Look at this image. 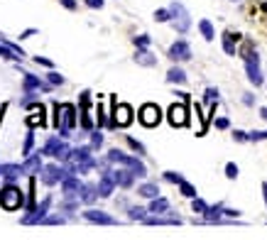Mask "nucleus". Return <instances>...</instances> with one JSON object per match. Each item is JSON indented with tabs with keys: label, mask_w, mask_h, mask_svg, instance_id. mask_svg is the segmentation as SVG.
Returning a JSON list of instances; mask_svg holds the SVG:
<instances>
[{
	"label": "nucleus",
	"mask_w": 267,
	"mask_h": 240,
	"mask_svg": "<svg viewBox=\"0 0 267 240\" xmlns=\"http://www.w3.org/2000/svg\"><path fill=\"white\" fill-rule=\"evenodd\" d=\"M0 206L3 208H8V211H15V208H20L23 206V191L17 189V186H3L0 189Z\"/></svg>",
	"instance_id": "obj_1"
},
{
	"label": "nucleus",
	"mask_w": 267,
	"mask_h": 240,
	"mask_svg": "<svg viewBox=\"0 0 267 240\" xmlns=\"http://www.w3.org/2000/svg\"><path fill=\"white\" fill-rule=\"evenodd\" d=\"M243 62H245V69H248V78L255 84V86H260L262 84V74H260V66H257V62H260V56L250 49V44H248V49H245L243 54Z\"/></svg>",
	"instance_id": "obj_2"
},
{
	"label": "nucleus",
	"mask_w": 267,
	"mask_h": 240,
	"mask_svg": "<svg viewBox=\"0 0 267 240\" xmlns=\"http://www.w3.org/2000/svg\"><path fill=\"white\" fill-rule=\"evenodd\" d=\"M108 159H111V162H118V164H125V167H130L135 176H145V174H147V169L142 167V162H137V159H133V157H128V154L118 152V150L108 152Z\"/></svg>",
	"instance_id": "obj_3"
},
{
	"label": "nucleus",
	"mask_w": 267,
	"mask_h": 240,
	"mask_svg": "<svg viewBox=\"0 0 267 240\" xmlns=\"http://www.w3.org/2000/svg\"><path fill=\"white\" fill-rule=\"evenodd\" d=\"M159 120H162V110H159V106H155V103H145V106L140 108V123H142L145 128H155V125H159Z\"/></svg>",
	"instance_id": "obj_4"
},
{
	"label": "nucleus",
	"mask_w": 267,
	"mask_h": 240,
	"mask_svg": "<svg viewBox=\"0 0 267 240\" xmlns=\"http://www.w3.org/2000/svg\"><path fill=\"white\" fill-rule=\"evenodd\" d=\"M74 125H76V108L71 103H64L61 106V125L56 130L61 132V137H67V135H71V128Z\"/></svg>",
	"instance_id": "obj_5"
},
{
	"label": "nucleus",
	"mask_w": 267,
	"mask_h": 240,
	"mask_svg": "<svg viewBox=\"0 0 267 240\" xmlns=\"http://www.w3.org/2000/svg\"><path fill=\"white\" fill-rule=\"evenodd\" d=\"M42 154H49V157H56V159H64V162H67L69 154H71V150H69V145H64L59 137H52V140L45 145Z\"/></svg>",
	"instance_id": "obj_6"
},
{
	"label": "nucleus",
	"mask_w": 267,
	"mask_h": 240,
	"mask_svg": "<svg viewBox=\"0 0 267 240\" xmlns=\"http://www.w3.org/2000/svg\"><path fill=\"white\" fill-rule=\"evenodd\" d=\"M67 176H71L69 174V169H59L56 164H49V167L42 169V182H45L47 186L56 184V182H61V179H67Z\"/></svg>",
	"instance_id": "obj_7"
},
{
	"label": "nucleus",
	"mask_w": 267,
	"mask_h": 240,
	"mask_svg": "<svg viewBox=\"0 0 267 240\" xmlns=\"http://www.w3.org/2000/svg\"><path fill=\"white\" fill-rule=\"evenodd\" d=\"M169 123H172L174 128H181V125L189 123V110H187L184 103H174V106L169 108Z\"/></svg>",
	"instance_id": "obj_8"
},
{
	"label": "nucleus",
	"mask_w": 267,
	"mask_h": 240,
	"mask_svg": "<svg viewBox=\"0 0 267 240\" xmlns=\"http://www.w3.org/2000/svg\"><path fill=\"white\" fill-rule=\"evenodd\" d=\"M130 120H133V108H130L128 103H120V106L113 108V123L111 125H130Z\"/></svg>",
	"instance_id": "obj_9"
},
{
	"label": "nucleus",
	"mask_w": 267,
	"mask_h": 240,
	"mask_svg": "<svg viewBox=\"0 0 267 240\" xmlns=\"http://www.w3.org/2000/svg\"><path fill=\"white\" fill-rule=\"evenodd\" d=\"M191 56V49L187 42H174L169 47V59H174V62H187Z\"/></svg>",
	"instance_id": "obj_10"
},
{
	"label": "nucleus",
	"mask_w": 267,
	"mask_h": 240,
	"mask_svg": "<svg viewBox=\"0 0 267 240\" xmlns=\"http://www.w3.org/2000/svg\"><path fill=\"white\" fill-rule=\"evenodd\" d=\"M27 123L30 125H45L47 123V110L42 103H37V106H30V115H27Z\"/></svg>",
	"instance_id": "obj_11"
},
{
	"label": "nucleus",
	"mask_w": 267,
	"mask_h": 240,
	"mask_svg": "<svg viewBox=\"0 0 267 240\" xmlns=\"http://www.w3.org/2000/svg\"><path fill=\"white\" fill-rule=\"evenodd\" d=\"M172 12H177L174 27H177L179 32H187V30H189V17H187V10H184L179 3H174V5H172Z\"/></svg>",
	"instance_id": "obj_12"
},
{
	"label": "nucleus",
	"mask_w": 267,
	"mask_h": 240,
	"mask_svg": "<svg viewBox=\"0 0 267 240\" xmlns=\"http://www.w3.org/2000/svg\"><path fill=\"white\" fill-rule=\"evenodd\" d=\"M84 218L91 221V223H103V226H113V223H115L108 213H103V211H93V208H91V211H84Z\"/></svg>",
	"instance_id": "obj_13"
},
{
	"label": "nucleus",
	"mask_w": 267,
	"mask_h": 240,
	"mask_svg": "<svg viewBox=\"0 0 267 240\" xmlns=\"http://www.w3.org/2000/svg\"><path fill=\"white\" fill-rule=\"evenodd\" d=\"M240 39H243V34H238V32L223 34V49H225V54H235V42H240Z\"/></svg>",
	"instance_id": "obj_14"
},
{
	"label": "nucleus",
	"mask_w": 267,
	"mask_h": 240,
	"mask_svg": "<svg viewBox=\"0 0 267 240\" xmlns=\"http://www.w3.org/2000/svg\"><path fill=\"white\" fill-rule=\"evenodd\" d=\"M113 186H115V179H113L111 172H106V174H103V179H100L98 196H111V194H113Z\"/></svg>",
	"instance_id": "obj_15"
},
{
	"label": "nucleus",
	"mask_w": 267,
	"mask_h": 240,
	"mask_svg": "<svg viewBox=\"0 0 267 240\" xmlns=\"http://www.w3.org/2000/svg\"><path fill=\"white\" fill-rule=\"evenodd\" d=\"M91 159V150L89 147H78V150H71L69 154V162H76V164H84Z\"/></svg>",
	"instance_id": "obj_16"
},
{
	"label": "nucleus",
	"mask_w": 267,
	"mask_h": 240,
	"mask_svg": "<svg viewBox=\"0 0 267 240\" xmlns=\"http://www.w3.org/2000/svg\"><path fill=\"white\" fill-rule=\"evenodd\" d=\"M113 179H115V184H120V186H130L133 184V172H111Z\"/></svg>",
	"instance_id": "obj_17"
},
{
	"label": "nucleus",
	"mask_w": 267,
	"mask_h": 240,
	"mask_svg": "<svg viewBox=\"0 0 267 240\" xmlns=\"http://www.w3.org/2000/svg\"><path fill=\"white\" fill-rule=\"evenodd\" d=\"M167 208H169L167 198H152V206H150V211H152V213L162 216V213H167Z\"/></svg>",
	"instance_id": "obj_18"
},
{
	"label": "nucleus",
	"mask_w": 267,
	"mask_h": 240,
	"mask_svg": "<svg viewBox=\"0 0 267 240\" xmlns=\"http://www.w3.org/2000/svg\"><path fill=\"white\" fill-rule=\"evenodd\" d=\"M25 88L27 91H34V88H42V91H49V86H42V81L32 74H25Z\"/></svg>",
	"instance_id": "obj_19"
},
{
	"label": "nucleus",
	"mask_w": 267,
	"mask_h": 240,
	"mask_svg": "<svg viewBox=\"0 0 267 240\" xmlns=\"http://www.w3.org/2000/svg\"><path fill=\"white\" fill-rule=\"evenodd\" d=\"M78 196H81V201H84V204H93V201H96V196H98V191H96L93 186H84Z\"/></svg>",
	"instance_id": "obj_20"
},
{
	"label": "nucleus",
	"mask_w": 267,
	"mask_h": 240,
	"mask_svg": "<svg viewBox=\"0 0 267 240\" xmlns=\"http://www.w3.org/2000/svg\"><path fill=\"white\" fill-rule=\"evenodd\" d=\"M167 81H172V84H184V81H187V74H184L179 66H174V69L167 74Z\"/></svg>",
	"instance_id": "obj_21"
},
{
	"label": "nucleus",
	"mask_w": 267,
	"mask_h": 240,
	"mask_svg": "<svg viewBox=\"0 0 267 240\" xmlns=\"http://www.w3.org/2000/svg\"><path fill=\"white\" fill-rule=\"evenodd\" d=\"M140 196H145V198H157V194H159V189H157L155 184H142L140 186V191H137Z\"/></svg>",
	"instance_id": "obj_22"
},
{
	"label": "nucleus",
	"mask_w": 267,
	"mask_h": 240,
	"mask_svg": "<svg viewBox=\"0 0 267 240\" xmlns=\"http://www.w3.org/2000/svg\"><path fill=\"white\" fill-rule=\"evenodd\" d=\"M135 62H137V64H145V66H152L155 64V56L150 54V52H145V49H140V52L135 54Z\"/></svg>",
	"instance_id": "obj_23"
},
{
	"label": "nucleus",
	"mask_w": 267,
	"mask_h": 240,
	"mask_svg": "<svg viewBox=\"0 0 267 240\" xmlns=\"http://www.w3.org/2000/svg\"><path fill=\"white\" fill-rule=\"evenodd\" d=\"M199 30H201V34H203L206 39H213V25L209 20H201L199 22Z\"/></svg>",
	"instance_id": "obj_24"
},
{
	"label": "nucleus",
	"mask_w": 267,
	"mask_h": 240,
	"mask_svg": "<svg viewBox=\"0 0 267 240\" xmlns=\"http://www.w3.org/2000/svg\"><path fill=\"white\" fill-rule=\"evenodd\" d=\"M179 189H181V194H184V196H189V198L196 196V189H194L189 182H181V184H179Z\"/></svg>",
	"instance_id": "obj_25"
},
{
	"label": "nucleus",
	"mask_w": 267,
	"mask_h": 240,
	"mask_svg": "<svg viewBox=\"0 0 267 240\" xmlns=\"http://www.w3.org/2000/svg\"><path fill=\"white\" fill-rule=\"evenodd\" d=\"M39 164H42L39 162V157H30V159L23 164V169L25 172H32V169H39Z\"/></svg>",
	"instance_id": "obj_26"
},
{
	"label": "nucleus",
	"mask_w": 267,
	"mask_h": 240,
	"mask_svg": "<svg viewBox=\"0 0 267 240\" xmlns=\"http://www.w3.org/2000/svg\"><path fill=\"white\" fill-rule=\"evenodd\" d=\"M194 211H196V213H206V211H209V204L194 196Z\"/></svg>",
	"instance_id": "obj_27"
},
{
	"label": "nucleus",
	"mask_w": 267,
	"mask_h": 240,
	"mask_svg": "<svg viewBox=\"0 0 267 240\" xmlns=\"http://www.w3.org/2000/svg\"><path fill=\"white\" fill-rule=\"evenodd\" d=\"M32 145H34V135H32V132H27V137H25V147H23V154H30V152H32Z\"/></svg>",
	"instance_id": "obj_28"
},
{
	"label": "nucleus",
	"mask_w": 267,
	"mask_h": 240,
	"mask_svg": "<svg viewBox=\"0 0 267 240\" xmlns=\"http://www.w3.org/2000/svg\"><path fill=\"white\" fill-rule=\"evenodd\" d=\"M165 179H167V182H172V184H181V182H184V176L174 174V172H165Z\"/></svg>",
	"instance_id": "obj_29"
},
{
	"label": "nucleus",
	"mask_w": 267,
	"mask_h": 240,
	"mask_svg": "<svg viewBox=\"0 0 267 240\" xmlns=\"http://www.w3.org/2000/svg\"><path fill=\"white\" fill-rule=\"evenodd\" d=\"M130 218L133 221H145V208H130Z\"/></svg>",
	"instance_id": "obj_30"
},
{
	"label": "nucleus",
	"mask_w": 267,
	"mask_h": 240,
	"mask_svg": "<svg viewBox=\"0 0 267 240\" xmlns=\"http://www.w3.org/2000/svg\"><path fill=\"white\" fill-rule=\"evenodd\" d=\"M225 176H228V179H235V176H238V167H235L233 162L225 164Z\"/></svg>",
	"instance_id": "obj_31"
},
{
	"label": "nucleus",
	"mask_w": 267,
	"mask_h": 240,
	"mask_svg": "<svg viewBox=\"0 0 267 240\" xmlns=\"http://www.w3.org/2000/svg\"><path fill=\"white\" fill-rule=\"evenodd\" d=\"M128 145H130V147H133V150H135L137 154H145V147H142V145H140L137 140H133V137H128Z\"/></svg>",
	"instance_id": "obj_32"
},
{
	"label": "nucleus",
	"mask_w": 267,
	"mask_h": 240,
	"mask_svg": "<svg viewBox=\"0 0 267 240\" xmlns=\"http://www.w3.org/2000/svg\"><path fill=\"white\" fill-rule=\"evenodd\" d=\"M155 20L157 22H167V20H172V15H169V10H157L155 12Z\"/></svg>",
	"instance_id": "obj_33"
},
{
	"label": "nucleus",
	"mask_w": 267,
	"mask_h": 240,
	"mask_svg": "<svg viewBox=\"0 0 267 240\" xmlns=\"http://www.w3.org/2000/svg\"><path fill=\"white\" fill-rule=\"evenodd\" d=\"M49 84H54V86H61V84H64V78L59 76V74H54V71H52V74H49Z\"/></svg>",
	"instance_id": "obj_34"
},
{
	"label": "nucleus",
	"mask_w": 267,
	"mask_h": 240,
	"mask_svg": "<svg viewBox=\"0 0 267 240\" xmlns=\"http://www.w3.org/2000/svg\"><path fill=\"white\" fill-rule=\"evenodd\" d=\"M206 101L216 103V101H218V91H216V88H209V91H206Z\"/></svg>",
	"instance_id": "obj_35"
},
{
	"label": "nucleus",
	"mask_w": 267,
	"mask_h": 240,
	"mask_svg": "<svg viewBox=\"0 0 267 240\" xmlns=\"http://www.w3.org/2000/svg\"><path fill=\"white\" fill-rule=\"evenodd\" d=\"M91 145H93V147H100V145H103V135H100V132H93V137H91Z\"/></svg>",
	"instance_id": "obj_36"
},
{
	"label": "nucleus",
	"mask_w": 267,
	"mask_h": 240,
	"mask_svg": "<svg viewBox=\"0 0 267 240\" xmlns=\"http://www.w3.org/2000/svg\"><path fill=\"white\" fill-rule=\"evenodd\" d=\"M250 140H267V130H257V132H250Z\"/></svg>",
	"instance_id": "obj_37"
},
{
	"label": "nucleus",
	"mask_w": 267,
	"mask_h": 240,
	"mask_svg": "<svg viewBox=\"0 0 267 240\" xmlns=\"http://www.w3.org/2000/svg\"><path fill=\"white\" fill-rule=\"evenodd\" d=\"M233 140L235 142H245V140H250V135H245V132H233Z\"/></svg>",
	"instance_id": "obj_38"
},
{
	"label": "nucleus",
	"mask_w": 267,
	"mask_h": 240,
	"mask_svg": "<svg viewBox=\"0 0 267 240\" xmlns=\"http://www.w3.org/2000/svg\"><path fill=\"white\" fill-rule=\"evenodd\" d=\"M86 5L93 8V10H98V8H103V0H86Z\"/></svg>",
	"instance_id": "obj_39"
},
{
	"label": "nucleus",
	"mask_w": 267,
	"mask_h": 240,
	"mask_svg": "<svg viewBox=\"0 0 267 240\" xmlns=\"http://www.w3.org/2000/svg\"><path fill=\"white\" fill-rule=\"evenodd\" d=\"M42 223H52V226H54V223H64V218H61V216H49V218H45Z\"/></svg>",
	"instance_id": "obj_40"
},
{
	"label": "nucleus",
	"mask_w": 267,
	"mask_h": 240,
	"mask_svg": "<svg viewBox=\"0 0 267 240\" xmlns=\"http://www.w3.org/2000/svg\"><path fill=\"white\" fill-rule=\"evenodd\" d=\"M135 44H137V47H147V44H150V37H137V39H135Z\"/></svg>",
	"instance_id": "obj_41"
},
{
	"label": "nucleus",
	"mask_w": 267,
	"mask_h": 240,
	"mask_svg": "<svg viewBox=\"0 0 267 240\" xmlns=\"http://www.w3.org/2000/svg\"><path fill=\"white\" fill-rule=\"evenodd\" d=\"M34 62H37V64H42V66H47V69H52V62H49V59H45V56H37Z\"/></svg>",
	"instance_id": "obj_42"
},
{
	"label": "nucleus",
	"mask_w": 267,
	"mask_h": 240,
	"mask_svg": "<svg viewBox=\"0 0 267 240\" xmlns=\"http://www.w3.org/2000/svg\"><path fill=\"white\" fill-rule=\"evenodd\" d=\"M216 128L225 130V128H228V118H218V120H216Z\"/></svg>",
	"instance_id": "obj_43"
},
{
	"label": "nucleus",
	"mask_w": 267,
	"mask_h": 240,
	"mask_svg": "<svg viewBox=\"0 0 267 240\" xmlns=\"http://www.w3.org/2000/svg\"><path fill=\"white\" fill-rule=\"evenodd\" d=\"M61 5L69 8V10H74V8H76V0H61Z\"/></svg>",
	"instance_id": "obj_44"
},
{
	"label": "nucleus",
	"mask_w": 267,
	"mask_h": 240,
	"mask_svg": "<svg viewBox=\"0 0 267 240\" xmlns=\"http://www.w3.org/2000/svg\"><path fill=\"white\" fill-rule=\"evenodd\" d=\"M262 196H265V204H267V182L262 184Z\"/></svg>",
	"instance_id": "obj_45"
}]
</instances>
